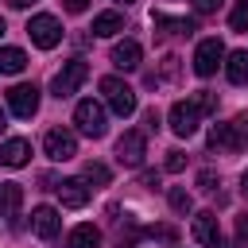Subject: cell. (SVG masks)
Here are the masks:
<instances>
[{
  "label": "cell",
  "instance_id": "6da1fadb",
  "mask_svg": "<svg viewBox=\"0 0 248 248\" xmlns=\"http://www.w3.org/2000/svg\"><path fill=\"white\" fill-rule=\"evenodd\" d=\"M101 93H105V101H108V108H112L116 116H132V112H136V89H132L128 81H120V78H101Z\"/></svg>",
  "mask_w": 248,
  "mask_h": 248
},
{
  "label": "cell",
  "instance_id": "7a4b0ae2",
  "mask_svg": "<svg viewBox=\"0 0 248 248\" xmlns=\"http://www.w3.org/2000/svg\"><path fill=\"white\" fill-rule=\"evenodd\" d=\"M74 124H78V132L81 136H89V140H101L105 136V105H97L93 97L89 101H78V108H74Z\"/></svg>",
  "mask_w": 248,
  "mask_h": 248
},
{
  "label": "cell",
  "instance_id": "3957f363",
  "mask_svg": "<svg viewBox=\"0 0 248 248\" xmlns=\"http://www.w3.org/2000/svg\"><path fill=\"white\" fill-rule=\"evenodd\" d=\"M89 78V66L81 62V58H70L58 74H54V81H50V89H54V97H70V93H78V85Z\"/></svg>",
  "mask_w": 248,
  "mask_h": 248
},
{
  "label": "cell",
  "instance_id": "277c9868",
  "mask_svg": "<svg viewBox=\"0 0 248 248\" xmlns=\"http://www.w3.org/2000/svg\"><path fill=\"white\" fill-rule=\"evenodd\" d=\"M27 35H31V43L35 46H43V50H50V46H58L62 43V23L54 19V16H35L31 23H27Z\"/></svg>",
  "mask_w": 248,
  "mask_h": 248
},
{
  "label": "cell",
  "instance_id": "5b68a950",
  "mask_svg": "<svg viewBox=\"0 0 248 248\" xmlns=\"http://www.w3.org/2000/svg\"><path fill=\"white\" fill-rule=\"evenodd\" d=\"M221 58H225V46H221V39H202V43H198V50H194V74H198V78H209V74H217Z\"/></svg>",
  "mask_w": 248,
  "mask_h": 248
},
{
  "label": "cell",
  "instance_id": "8992f818",
  "mask_svg": "<svg viewBox=\"0 0 248 248\" xmlns=\"http://www.w3.org/2000/svg\"><path fill=\"white\" fill-rule=\"evenodd\" d=\"M8 108H12L16 116L31 120V116L39 112V89H35V85H27V81L12 85V89H8Z\"/></svg>",
  "mask_w": 248,
  "mask_h": 248
},
{
  "label": "cell",
  "instance_id": "52a82bcc",
  "mask_svg": "<svg viewBox=\"0 0 248 248\" xmlns=\"http://www.w3.org/2000/svg\"><path fill=\"white\" fill-rule=\"evenodd\" d=\"M43 147H46V155H50L54 163H66V159L78 155V140H74V132H66V128H50V132L43 136Z\"/></svg>",
  "mask_w": 248,
  "mask_h": 248
},
{
  "label": "cell",
  "instance_id": "ba28073f",
  "mask_svg": "<svg viewBox=\"0 0 248 248\" xmlns=\"http://www.w3.org/2000/svg\"><path fill=\"white\" fill-rule=\"evenodd\" d=\"M198 116H202V112H198L190 101H174V105H170V132L182 136V140H190V136L198 132Z\"/></svg>",
  "mask_w": 248,
  "mask_h": 248
},
{
  "label": "cell",
  "instance_id": "9c48e42d",
  "mask_svg": "<svg viewBox=\"0 0 248 248\" xmlns=\"http://www.w3.org/2000/svg\"><path fill=\"white\" fill-rule=\"evenodd\" d=\"M143 155H147V140H143V132H124V136L116 140V159H120L124 167H140Z\"/></svg>",
  "mask_w": 248,
  "mask_h": 248
},
{
  "label": "cell",
  "instance_id": "30bf717a",
  "mask_svg": "<svg viewBox=\"0 0 248 248\" xmlns=\"http://www.w3.org/2000/svg\"><path fill=\"white\" fill-rule=\"evenodd\" d=\"M54 190H58V202H62L66 209H81V205H89V186H85V178H62Z\"/></svg>",
  "mask_w": 248,
  "mask_h": 248
},
{
  "label": "cell",
  "instance_id": "8fae6325",
  "mask_svg": "<svg viewBox=\"0 0 248 248\" xmlns=\"http://www.w3.org/2000/svg\"><path fill=\"white\" fill-rule=\"evenodd\" d=\"M31 229H35V236H43V240H54V236L62 232V217H58V209H50V205H39V209L31 213Z\"/></svg>",
  "mask_w": 248,
  "mask_h": 248
},
{
  "label": "cell",
  "instance_id": "7c38bea8",
  "mask_svg": "<svg viewBox=\"0 0 248 248\" xmlns=\"http://www.w3.org/2000/svg\"><path fill=\"white\" fill-rule=\"evenodd\" d=\"M19 205H23V186L19 182H4L0 186V217H8L12 229H19Z\"/></svg>",
  "mask_w": 248,
  "mask_h": 248
},
{
  "label": "cell",
  "instance_id": "4fadbf2b",
  "mask_svg": "<svg viewBox=\"0 0 248 248\" xmlns=\"http://www.w3.org/2000/svg\"><path fill=\"white\" fill-rule=\"evenodd\" d=\"M140 54H143V50H140L136 39H124V43L112 46V62H116L120 70H136V66H140Z\"/></svg>",
  "mask_w": 248,
  "mask_h": 248
},
{
  "label": "cell",
  "instance_id": "5bb4252c",
  "mask_svg": "<svg viewBox=\"0 0 248 248\" xmlns=\"http://www.w3.org/2000/svg\"><path fill=\"white\" fill-rule=\"evenodd\" d=\"M31 159V143L27 140H8L4 147H0V163L4 167H23Z\"/></svg>",
  "mask_w": 248,
  "mask_h": 248
},
{
  "label": "cell",
  "instance_id": "9a60e30c",
  "mask_svg": "<svg viewBox=\"0 0 248 248\" xmlns=\"http://www.w3.org/2000/svg\"><path fill=\"white\" fill-rule=\"evenodd\" d=\"M217 236H221V232H217V213H209V209H205V213H198V217H194V240L213 244Z\"/></svg>",
  "mask_w": 248,
  "mask_h": 248
},
{
  "label": "cell",
  "instance_id": "2e32d148",
  "mask_svg": "<svg viewBox=\"0 0 248 248\" xmlns=\"http://www.w3.org/2000/svg\"><path fill=\"white\" fill-rule=\"evenodd\" d=\"M225 78H229L232 85H244V81H248V50H232V54H229Z\"/></svg>",
  "mask_w": 248,
  "mask_h": 248
},
{
  "label": "cell",
  "instance_id": "e0dca14e",
  "mask_svg": "<svg viewBox=\"0 0 248 248\" xmlns=\"http://www.w3.org/2000/svg\"><path fill=\"white\" fill-rule=\"evenodd\" d=\"M116 31H124V16H120V12H101V16L93 19V35L108 39V35H116Z\"/></svg>",
  "mask_w": 248,
  "mask_h": 248
},
{
  "label": "cell",
  "instance_id": "ac0fdd59",
  "mask_svg": "<svg viewBox=\"0 0 248 248\" xmlns=\"http://www.w3.org/2000/svg\"><path fill=\"white\" fill-rule=\"evenodd\" d=\"M209 147L240 151V147H236V132H232V124H213V128H209Z\"/></svg>",
  "mask_w": 248,
  "mask_h": 248
},
{
  "label": "cell",
  "instance_id": "d6986e66",
  "mask_svg": "<svg viewBox=\"0 0 248 248\" xmlns=\"http://www.w3.org/2000/svg\"><path fill=\"white\" fill-rule=\"evenodd\" d=\"M66 244H70V248H97V244H101V232H97L93 225H78Z\"/></svg>",
  "mask_w": 248,
  "mask_h": 248
},
{
  "label": "cell",
  "instance_id": "ffe728a7",
  "mask_svg": "<svg viewBox=\"0 0 248 248\" xmlns=\"http://www.w3.org/2000/svg\"><path fill=\"white\" fill-rule=\"evenodd\" d=\"M23 66H27V54L19 46H4L0 50V74H19Z\"/></svg>",
  "mask_w": 248,
  "mask_h": 248
},
{
  "label": "cell",
  "instance_id": "44dd1931",
  "mask_svg": "<svg viewBox=\"0 0 248 248\" xmlns=\"http://www.w3.org/2000/svg\"><path fill=\"white\" fill-rule=\"evenodd\" d=\"M151 19H155V27H167L170 35H190L194 31V19H167L163 12H155Z\"/></svg>",
  "mask_w": 248,
  "mask_h": 248
},
{
  "label": "cell",
  "instance_id": "7402d4cb",
  "mask_svg": "<svg viewBox=\"0 0 248 248\" xmlns=\"http://www.w3.org/2000/svg\"><path fill=\"white\" fill-rule=\"evenodd\" d=\"M81 178H85V182H93V186H108V167H105V163H85Z\"/></svg>",
  "mask_w": 248,
  "mask_h": 248
},
{
  "label": "cell",
  "instance_id": "603a6c76",
  "mask_svg": "<svg viewBox=\"0 0 248 248\" xmlns=\"http://www.w3.org/2000/svg\"><path fill=\"white\" fill-rule=\"evenodd\" d=\"M167 198H170V209H174V213H190V209H194V198H190L182 186H174Z\"/></svg>",
  "mask_w": 248,
  "mask_h": 248
},
{
  "label": "cell",
  "instance_id": "cb8c5ba5",
  "mask_svg": "<svg viewBox=\"0 0 248 248\" xmlns=\"http://www.w3.org/2000/svg\"><path fill=\"white\" fill-rule=\"evenodd\" d=\"M190 105H194L198 112H217V97H213L209 89H198V93L190 97Z\"/></svg>",
  "mask_w": 248,
  "mask_h": 248
},
{
  "label": "cell",
  "instance_id": "d4e9b609",
  "mask_svg": "<svg viewBox=\"0 0 248 248\" xmlns=\"http://www.w3.org/2000/svg\"><path fill=\"white\" fill-rule=\"evenodd\" d=\"M229 27L232 31H248V0H236V8L229 16Z\"/></svg>",
  "mask_w": 248,
  "mask_h": 248
},
{
  "label": "cell",
  "instance_id": "484cf974",
  "mask_svg": "<svg viewBox=\"0 0 248 248\" xmlns=\"http://www.w3.org/2000/svg\"><path fill=\"white\" fill-rule=\"evenodd\" d=\"M232 132H236V147L244 151V147H248V116H236V120H232Z\"/></svg>",
  "mask_w": 248,
  "mask_h": 248
},
{
  "label": "cell",
  "instance_id": "4316f807",
  "mask_svg": "<svg viewBox=\"0 0 248 248\" xmlns=\"http://www.w3.org/2000/svg\"><path fill=\"white\" fill-rule=\"evenodd\" d=\"M186 167V155L182 151H167V170H182Z\"/></svg>",
  "mask_w": 248,
  "mask_h": 248
},
{
  "label": "cell",
  "instance_id": "83f0119b",
  "mask_svg": "<svg viewBox=\"0 0 248 248\" xmlns=\"http://www.w3.org/2000/svg\"><path fill=\"white\" fill-rule=\"evenodd\" d=\"M198 186H202V190H217V174H213V170H202V174H198Z\"/></svg>",
  "mask_w": 248,
  "mask_h": 248
},
{
  "label": "cell",
  "instance_id": "f1b7e54d",
  "mask_svg": "<svg viewBox=\"0 0 248 248\" xmlns=\"http://www.w3.org/2000/svg\"><path fill=\"white\" fill-rule=\"evenodd\" d=\"M217 8H221V0H194V12H202V16H209Z\"/></svg>",
  "mask_w": 248,
  "mask_h": 248
},
{
  "label": "cell",
  "instance_id": "f546056e",
  "mask_svg": "<svg viewBox=\"0 0 248 248\" xmlns=\"http://www.w3.org/2000/svg\"><path fill=\"white\" fill-rule=\"evenodd\" d=\"M236 240H240V248H248V213L236 221Z\"/></svg>",
  "mask_w": 248,
  "mask_h": 248
},
{
  "label": "cell",
  "instance_id": "4dcf8cb0",
  "mask_svg": "<svg viewBox=\"0 0 248 248\" xmlns=\"http://www.w3.org/2000/svg\"><path fill=\"white\" fill-rule=\"evenodd\" d=\"M143 128H147V132H155V128H159V112H155V108H147V112H143Z\"/></svg>",
  "mask_w": 248,
  "mask_h": 248
},
{
  "label": "cell",
  "instance_id": "1f68e13d",
  "mask_svg": "<svg viewBox=\"0 0 248 248\" xmlns=\"http://www.w3.org/2000/svg\"><path fill=\"white\" fill-rule=\"evenodd\" d=\"M163 74H167V78H174V74H178V58H174V54H170V58H163Z\"/></svg>",
  "mask_w": 248,
  "mask_h": 248
},
{
  "label": "cell",
  "instance_id": "d6a6232c",
  "mask_svg": "<svg viewBox=\"0 0 248 248\" xmlns=\"http://www.w3.org/2000/svg\"><path fill=\"white\" fill-rule=\"evenodd\" d=\"M66 4V12H85L89 8V0H62Z\"/></svg>",
  "mask_w": 248,
  "mask_h": 248
},
{
  "label": "cell",
  "instance_id": "836d02e7",
  "mask_svg": "<svg viewBox=\"0 0 248 248\" xmlns=\"http://www.w3.org/2000/svg\"><path fill=\"white\" fill-rule=\"evenodd\" d=\"M12 8H27V4H35V0H8Z\"/></svg>",
  "mask_w": 248,
  "mask_h": 248
},
{
  "label": "cell",
  "instance_id": "e575fe53",
  "mask_svg": "<svg viewBox=\"0 0 248 248\" xmlns=\"http://www.w3.org/2000/svg\"><path fill=\"white\" fill-rule=\"evenodd\" d=\"M209 248H229V240H221V236H217V240H213Z\"/></svg>",
  "mask_w": 248,
  "mask_h": 248
},
{
  "label": "cell",
  "instance_id": "d590c367",
  "mask_svg": "<svg viewBox=\"0 0 248 248\" xmlns=\"http://www.w3.org/2000/svg\"><path fill=\"white\" fill-rule=\"evenodd\" d=\"M240 182H244V194H248V170H244V178H240Z\"/></svg>",
  "mask_w": 248,
  "mask_h": 248
},
{
  "label": "cell",
  "instance_id": "8d00e7d4",
  "mask_svg": "<svg viewBox=\"0 0 248 248\" xmlns=\"http://www.w3.org/2000/svg\"><path fill=\"white\" fill-rule=\"evenodd\" d=\"M4 128H8V124H4V112H0V132H4Z\"/></svg>",
  "mask_w": 248,
  "mask_h": 248
},
{
  "label": "cell",
  "instance_id": "74e56055",
  "mask_svg": "<svg viewBox=\"0 0 248 248\" xmlns=\"http://www.w3.org/2000/svg\"><path fill=\"white\" fill-rule=\"evenodd\" d=\"M0 35H4V19H0Z\"/></svg>",
  "mask_w": 248,
  "mask_h": 248
},
{
  "label": "cell",
  "instance_id": "f35d334b",
  "mask_svg": "<svg viewBox=\"0 0 248 248\" xmlns=\"http://www.w3.org/2000/svg\"><path fill=\"white\" fill-rule=\"evenodd\" d=\"M120 4H132V0H120Z\"/></svg>",
  "mask_w": 248,
  "mask_h": 248
}]
</instances>
